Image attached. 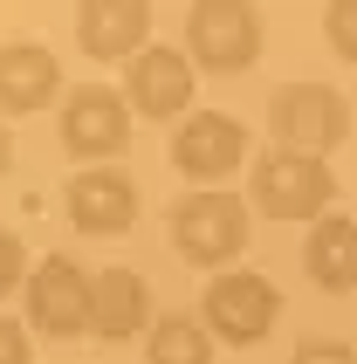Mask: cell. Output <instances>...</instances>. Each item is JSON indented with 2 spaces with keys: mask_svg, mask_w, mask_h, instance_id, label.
<instances>
[{
  "mask_svg": "<svg viewBox=\"0 0 357 364\" xmlns=\"http://www.w3.org/2000/svg\"><path fill=\"white\" fill-rule=\"evenodd\" d=\"M172 247L193 268H220L227 275V262H240V247H247V200H234V193H186L172 206Z\"/></svg>",
  "mask_w": 357,
  "mask_h": 364,
  "instance_id": "5b68a950",
  "label": "cell"
},
{
  "mask_svg": "<svg viewBox=\"0 0 357 364\" xmlns=\"http://www.w3.org/2000/svg\"><path fill=\"white\" fill-rule=\"evenodd\" d=\"M144 358L151 364H213V337H206V323L193 309H172V316H151Z\"/></svg>",
  "mask_w": 357,
  "mask_h": 364,
  "instance_id": "9a60e30c",
  "label": "cell"
},
{
  "mask_svg": "<svg viewBox=\"0 0 357 364\" xmlns=\"http://www.w3.org/2000/svg\"><path fill=\"white\" fill-rule=\"evenodd\" d=\"M7 159H14V144H7V124H0V172H7Z\"/></svg>",
  "mask_w": 357,
  "mask_h": 364,
  "instance_id": "ffe728a7",
  "label": "cell"
},
{
  "mask_svg": "<svg viewBox=\"0 0 357 364\" xmlns=\"http://www.w3.org/2000/svg\"><path fill=\"white\" fill-rule=\"evenodd\" d=\"M28 323L41 337H82L97 323V289H90V275L69 255L35 262V275H28Z\"/></svg>",
  "mask_w": 357,
  "mask_h": 364,
  "instance_id": "ba28073f",
  "label": "cell"
},
{
  "mask_svg": "<svg viewBox=\"0 0 357 364\" xmlns=\"http://www.w3.org/2000/svg\"><path fill=\"white\" fill-rule=\"evenodd\" d=\"M247 193H255V213H268V220H323L330 200H337V179H330L323 159L261 151L255 172H247Z\"/></svg>",
  "mask_w": 357,
  "mask_h": 364,
  "instance_id": "6da1fadb",
  "label": "cell"
},
{
  "mask_svg": "<svg viewBox=\"0 0 357 364\" xmlns=\"http://www.w3.org/2000/svg\"><path fill=\"white\" fill-rule=\"evenodd\" d=\"M62 97V62L41 41H0V117H35Z\"/></svg>",
  "mask_w": 357,
  "mask_h": 364,
  "instance_id": "8fae6325",
  "label": "cell"
},
{
  "mask_svg": "<svg viewBox=\"0 0 357 364\" xmlns=\"http://www.w3.org/2000/svg\"><path fill=\"white\" fill-rule=\"evenodd\" d=\"M186 62L213 69V76H240L261 62V14L247 0H199L186 14Z\"/></svg>",
  "mask_w": 357,
  "mask_h": 364,
  "instance_id": "277c9868",
  "label": "cell"
},
{
  "mask_svg": "<svg viewBox=\"0 0 357 364\" xmlns=\"http://www.w3.org/2000/svg\"><path fill=\"white\" fill-rule=\"evenodd\" d=\"M124 103L138 110V117H186V103H193V62L186 48H144V55L124 62Z\"/></svg>",
  "mask_w": 357,
  "mask_h": 364,
  "instance_id": "30bf717a",
  "label": "cell"
},
{
  "mask_svg": "<svg viewBox=\"0 0 357 364\" xmlns=\"http://www.w3.org/2000/svg\"><path fill=\"white\" fill-rule=\"evenodd\" d=\"M289 364H357L351 344H337V337H309V344H296V358Z\"/></svg>",
  "mask_w": 357,
  "mask_h": 364,
  "instance_id": "ac0fdd59",
  "label": "cell"
},
{
  "mask_svg": "<svg viewBox=\"0 0 357 364\" xmlns=\"http://www.w3.org/2000/svg\"><path fill=\"white\" fill-rule=\"evenodd\" d=\"M282 316V289L268 282V275H255V268H227V275H213L206 282V303H199V323H206V337L213 344H261L268 330H275Z\"/></svg>",
  "mask_w": 357,
  "mask_h": 364,
  "instance_id": "7a4b0ae2",
  "label": "cell"
},
{
  "mask_svg": "<svg viewBox=\"0 0 357 364\" xmlns=\"http://www.w3.org/2000/svg\"><path fill=\"white\" fill-rule=\"evenodd\" d=\"M21 282H28V247L14 227H0V296H14Z\"/></svg>",
  "mask_w": 357,
  "mask_h": 364,
  "instance_id": "e0dca14e",
  "label": "cell"
},
{
  "mask_svg": "<svg viewBox=\"0 0 357 364\" xmlns=\"http://www.w3.org/2000/svg\"><path fill=\"white\" fill-rule=\"evenodd\" d=\"M131 144V103L124 90H103V82H82L62 97V151H76V172L82 165H110Z\"/></svg>",
  "mask_w": 357,
  "mask_h": 364,
  "instance_id": "52a82bcc",
  "label": "cell"
},
{
  "mask_svg": "<svg viewBox=\"0 0 357 364\" xmlns=\"http://www.w3.org/2000/svg\"><path fill=\"white\" fill-rule=\"evenodd\" d=\"M90 289H97V337L103 344H131L138 330H151V282H144L138 268H103V275H90Z\"/></svg>",
  "mask_w": 357,
  "mask_h": 364,
  "instance_id": "4fadbf2b",
  "label": "cell"
},
{
  "mask_svg": "<svg viewBox=\"0 0 357 364\" xmlns=\"http://www.w3.org/2000/svg\"><path fill=\"white\" fill-rule=\"evenodd\" d=\"M69 220H76V234H97V241L124 234L138 220V179L124 165H82L69 179Z\"/></svg>",
  "mask_w": 357,
  "mask_h": 364,
  "instance_id": "9c48e42d",
  "label": "cell"
},
{
  "mask_svg": "<svg viewBox=\"0 0 357 364\" xmlns=\"http://www.w3.org/2000/svg\"><path fill=\"white\" fill-rule=\"evenodd\" d=\"M268 124H275L282 151H302V159H323L351 138V103L330 90V82H282L268 97Z\"/></svg>",
  "mask_w": 357,
  "mask_h": 364,
  "instance_id": "3957f363",
  "label": "cell"
},
{
  "mask_svg": "<svg viewBox=\"0 0 357 364\" xmlns=\"http://www.w3.org/2000/svg\"><path fill=\"white\" fill-rule=\"evenodd\" d=\"M0 364H35V350H28V330H21L14 316H0Z\"/></svg>",
  "mask_w": 357,
  "mask_h": 364,
  "instance_id": "d6986e66",
  "label": "cell"
},
{
  "mask_svg": "<svg viewBox=\"0 0 357 364\" xmlns=\"http://www.w3.org/2000/svg\"><path fill=\"white\" fill-rule=\"evenodd\" d=\"M323 41H330L343 62H357V0H330V7H323Z\"/></svg>",
  "mask_w": 357,
  "mask_h": 364,
  "instance_id": "2e32d148",
  "label": "cell"
},
{
  "mask_svg": "<svg viewBox=\"0 0 357 364\" xmlns=\"http://www.w3.org/2000/svg\"><path fill=\"white\" fill-rule=\"evenodd\" d=\"M144 35H151V7L144 0H82L76 7V41H82V55H97V62L144 55Z\"/></svg>",
  "mask_w": 357,
  "mask_h": 364,
  "instance_id": "7c38bea8",
  "label": "cell"
},
{
  "mask_svg": "<svg viewBox=\"0 0 357 364\" xmlns=\"http://www.w3.org/2000/svg\"><path fill=\"white\" fill-rule=\"evenodd\" d=\"M172 165H178V179H193L199 193H220V179H234L240 165H247V131H240V117H227V110L178 117Z\"/></svg>",
  "mask_w": 357,
  "mask_h": 364,
  "instance_id": "8992f818",
  "label": "cell"
},
{
  "mask_svg": "<svg viewBox=\"0 0 357 364\" xmlns=\"http://www.w3.org/2000/svg\"><path fill=\"white\" fill-rule=\"evenodd\" d=\"M302 268L323 296H351L357 289V220L351 213H323L309 227V247H302Z\"/></svg>",
  "mask_w": 357,
  "mask_h": 364,
  "instance_id": "5bb4252c",
  "label": "cell"
}]
</instances>
